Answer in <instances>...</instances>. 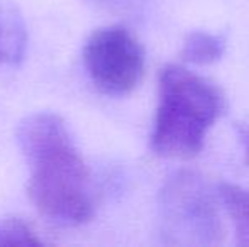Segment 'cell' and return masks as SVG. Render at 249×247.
Masks as SVG:
<instances>
[{
  "label": "cell",
  "mask_w": 249,
  "mask_h": 247,
  "mask_svg": "<svg viewBox=\"0 0 249 247\" xmlns=\"http://www.w3.org/2000/svg\"><path fill=\"white\" fill-rule=\"evenodd\" d=\"M226 51V39L207 31H194L185 37L181 56L194 65H212L219 61Z\"/></svg>",
  "instance_id": "obj_7"
},
{
  "label": "cell",
  "mask_w": 249,
  "mask_h": 247,
  "mask_svg": "<svg viewBox=\"0 0 249 247\" xmlns=\"http://www.w3.org/2000/svg\"><path fill=\"white\" fill-rule=\"evenodd\" d=\"M219 191L205 176L181 169L164 181L158 195L160 234L166 244L210 247L224 241Z\"/></svg>",
  "instance_id": "obj_3"
},
{
  "label": "cell",
  "mask_w": 249,
  "mask_h": 247,
  "mask_svg": "<svg viewBox=\"0 0 249 247\" xmlns=\"http://www.w3.org/2000/svg\"><path fill=\"white\" fill-rule=\"evenodd\" d=\"M237 135H239V141L244 148V156L249 165V124H237Z\"/></svg>",
  "instance_id": "obj_10"
},
{
  "label": "cell",
  "mask_w": 249,
  "mask_h": 247,
  "mask_svg": "<svg viewBox=\"0 0 249 247\" xmlns=\"http://www.w3.org/2000/svg\"><path fill=\"white\" fill-rule=\"evenodd\" d=\"M83 63L93 85L107 95H125L141 83L146 58L141 43L122 26H105L89 36Z\"/></svg>",
  "instance_id": "obj_4"
},
{
  "label": "cell",
  "mask_w": 249,
  "mask_h": 247,
  "mask_svg": "<svg viewBox=\"0 0 249 247\" xmlns=\"http://www.w3.org/2000/svg\"><path fill=\"white\" fill-rule=\"evenodd\" d=\"M43 241L27 222L20 218L0 220V246H41Z\"/></svg>",
  "instance_id": "obj_8"
},
{
  "label": "cell",
  "mask_w": 249,
  "mask_h": 247,
  "mask_svg": "<svg viewBox=\"0 0 249 247\" xmlns=\"http://www.w3.org/2000/svg\"><path fill=\"white\" fill-rule=\"evenodd\" d=\"M17 141L29 166L27 195L36 210L61 225L92 220V175L65 120L53 112L31 114L17 127Z\"/></svg>",
  "instance_id": "obj_1"
},
{
  "label": "cell",
  "mask_w": 249,
  "mask_h": 247,
  "mask_svg": "<svg viewBox=\"0 0 249 247\" xmlns=\"http://www.w3.org/2000/svg\"><path fill=\"white\" fill-rule=\"evenodd\" d=\"M26 27L16 10L0 3V63H17L26 51Z\"/></svg>",
  "instance_id": "obj_5"
},
{
  "label": "cell",
  "mask_w": 249,
  "mask_h": 247,
  "mask_svg": "<svg viewBox=\"0 0 249 247\" xmlns=\"http://www.w3.org/2000/svg\"><path fill=\"white\" fill-rule=\"evenodd\" d=\"M217 191L234 225L237 242L249 246V191L232 183H220Z\"/></svg>",
  "instance_id": "obj_6"
},
{
  "label": "cell",
  "mask_w": 249,
  "mask_h": 247,
  "mask_svg": "<svg viewBox=\"0 0 249 247\" xmlns=\"http://www.w3.org/2000/svg\"><path fill=\"white\" fill-rule=\"evenodd\" d=\"M224 95L212 82L180 65L160 73V103L151 149L168 159H190L203 148L207 132L224 112Z\"/></svg>",
  "instance_id": "obj_2"
},
{
  "label": "cell",
  "mask_w": 249,
  "mask_h": 247,
  "mask_svg": "<svg viewBox=\"0 0 249 247\" xmlns=\"http://www.w3.org/2000/svg\"><path fill=\"white\" fill-rule=\"evenodd\" d=\"M90 2L108 12L121 14V16H136L142 12L148 0H90Z\"/></svg>",
  "instance_id": "obj_9"
}]
</instances>
